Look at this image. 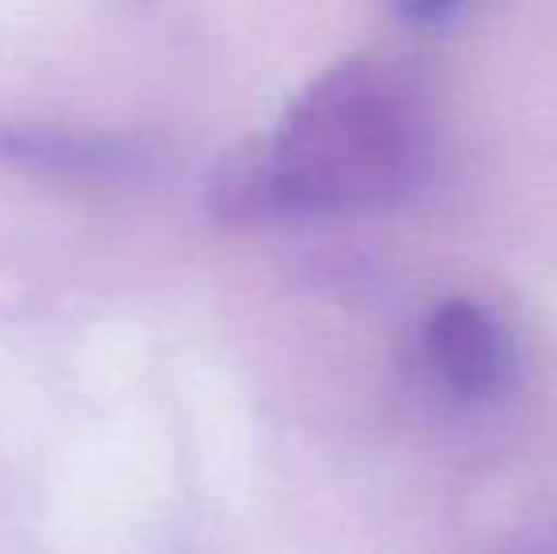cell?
Returning a JSON list of instances; mask_svg holds the SVG:
<instances>
[{
  "label": "cell",
  "instance_id": "6da1fadb",
  "mask_svg": "<svg viewBox=\"0 0 557 554\" xmlns=\"http://www.w3.org/2000/svg\"><path fill=\"white\" fill-rule=\"evenodd\" d=\"M429 130L425 69L395 50L352 53L293 99L277 130L227 148L209 209L255 224L387 201L421 175Z\"/></svg>",
  "mask_w": 557,
  "mask_h": 554
},
{
  "label": "cell",
  "instance_id": "7a4b0ae2",
  "mask_svg": "<svg viewBox=\"0 0 557 554\" xmlns=\"http://www.w3.org/2000/svg\"><path fill=\"white\" fill-rule=\"evenodd\" d=\"M425 349L459 395H497L516 372V342L500 316L470 296H447L425 319Z\"/></svg>",
  "mask_w": 557,
  "mask_h": 554
}]
</instances>
